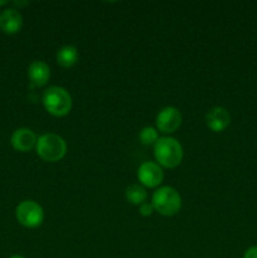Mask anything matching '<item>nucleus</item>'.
Here are the masks:
<instances>
[{"label":"nucleus","instance_id":"f8f14e48","mask_svg":"<svg viewBox=\"0 0 257 258\" xmlns=\"http://www.w3.org/2000/svg\"><path fill=\"white\" fill-rule=\"evenodd\" d=\"M78 58H80V54H78V49L75 47V45H63L62 48H59L55 54V59H57V63L62 68H71L78 62Z\"/></svg>","mask_w":257,"mask_h":258},{"label":"nucleus","instance_id":"0eeeda50","mask_svg":"<svg viewBox=\"0 0 257 258\" xmlns=\"http://www.w3.org/2000/svg\"><path fill=\"white\" fill-rule=\"evenodd\" d=\"M138 179L144 188H159L164 179V171L155 161H145L138 169Z\"/></svg>","mask_w":257,"mask_h":258},{"label":"nucleus","instance_id":"423d86ee","mask_svg":"<svg viewBox=\"0 0 257 258\" xmlns=\"http://www.w3.org/2000/svg\"><path fill=\"white\" fill-rule=\"evenodd\" d=\"M181 122H183L181 112L174 106H166V107L161 108L155 118L158 131L166 134V135L175 133L180 127Z\"/></svg>","mask_w":257,"mask_h":258},{"label":"nucleus","instance_id":"9d476101","mask_svg":"<svg viewBox=\"0 0 257 258\" xmlns=\"http://www.w3.org/2000/svg\"><path fill=\"white\" fill-rule=\"evenodd\" d=\"M23 27V17L15 8H8L0 14V29L7 34H15Z\"/></svg>","mask_w":257,"mask_h":258},{"label":"nucleus","instance_id":"9b49d317","mask_svg":"<svg viewBox=\"0 0 257 258\" xmlns=\"http://www.w3.org/2000/svg\"><path fill=\"white\" fill-rule=\"evenodd\" d=\"M28 77L33 87H44L50 78V68L43 60H33L28 68Z\"/></svg>","mask_w":257,"mask_h":258},{"label":"nucleus","instance_id":"f3484780","mask_svg":"<svg viewBox=\"0 0 257 258\" xmlns=\"http://www.w3.org/2000/svg\"><path fill=\"white\" fill-rule=\"evenodd\" d=\"M9 258H25L24 256H22V254H14V256L9 257Z\"/></svg>","mask_w":257,"mask_h":258},{"label":"nucleus","instance_id":"dca6fc26","mask_svg":"<svg viewBox=\"0 0 257 258\" xmlns=\"http://www.w3.org/2000/svg\"><path fill=\"white\" fill-rule=\"evenodd\" d=\"M243 258H257V246H252L248 249H246Z\"/></svg>","mask_w":257,"mask_h":258},{"label":"nucleus","instance_id":"39448f33","mask_svg":"<svg viewBox=\"0 0 257 258\" xmlns=\"http://www.w3.org/2000/svg\"><path fill=\"white\" fill-rule=\"evenodd\" d=\"M15 217L22 226L27 228H37L44 221V211L37 202L27 199L18 204Z\"/></svg>","mask_w":257,"mask_h":258},{"label":"nucleus","instance_id":"6e6552de","mask_svg":"<svg viewBox=\"0 0 257 258\" xmlns=\"http://www.w3.org/2000/svg\"><path fill=\"white\" fill-rule=\"evenodd\" d=\"M38 138L33 130L28 127H19L13 133L10 138L12 146L20 153H29L35 149Z\"/></svg>","mask_w":257,"mask_h":258},{"label":"nucleus","instance_id":"ddd939ff","mask_svg":"<svg viewBox=\"0 0 257 258\" xmlns=\"http://www.w3.org/2000/svg\"><path fill=\"white\" fill-rule=\"evenodd\" d=\"M125 197L128 203L140 207L148 199V191L141 184H131L126 188Z\"/></svg>","mask_w":257,"mask_h":258},{"label":"nucleus","instance_id":"4468645a","mask_svg":"<svg viewBox=\"0 0 257 258\" xmlns=\"http://www.w3.org/2000/svg\"><path fill=\"white\" fill-rule=\"evenodd\" d=\"M139 139L143 145H155L156 141L159 140L158 128L153 127V126H145L139 133Z\"/></svg>","mask_w":257,"mask_h":258},{"label":"nucleus","instance_id":"20e7f679","mask_svg":"<svg viewBox=\"0 0 257 258\" xmlns=\"http://www.w3.org/2000/svg\"><path fill=\"white\" fill-rule=\"evenodd\" d=\"M35 151L42 160L47 163H57L67 154V144L62 136L48 133L38 138Z\"/></svg>","mask_w":257,"mask_h":258},{"label":"nucleus","instance_id":"f03ea898","mask_svg":"<svg viewBox=\"0 0 257 258\" xmlns=\"http://www.w3.org/2000/svg\"><path fill=\"white\" fill-rule=\"evenodd\" d=\"M43 106L49 115L63 117L71 112L72 97L66 88L60 86H50L44 91L42 97Z\"/></svg>","mask_w":257,"mask_h":258},{"label":"nucleus","instance_id":"1a4fd4ad","mask_svg":"<svg viewBox=\"0 0 257 258\" xmlns=\"http://www.w3.org/2000/svg\"><path fill=\"white\" fill-rule=\"evenodd\" d=\"M231 123V115L228 110L221 106L211 108L206 115V125L213 133H222Z\"/></svg>","mask_w":257,"mask_h":258},{"label":"nucleus","instance_id":"7ed1b4c3","mask_svg":"<svg viewBox=\"0 0 257 258\" xmlns=\"http://www.w3.org/2000/svg\"><path fill=\"white\" fill-rule=\"evenodd\" d=\"M151 204H153L155 212H158L161 216L173 217L180 212L183 201H181V196L175 188L164 185L159 186L154 191Z\"/></svg>","mask_w":257,"mask_h":258},{"label":"nucleus","instance_id":"f257e3e1","mask_svg":"<svg viewBox=\"0 0 257 258\" xmlns=\"http://www.w3.org/2000/svg\"><path fill=\"white\" fill-rule=\"evenodd\" d=\"M184 151L183 146L176 139L171 136H163L159 138L154 145V158L155 163L161 168L174 169L180 165L183 160Z\"/></svg>","mask_w":257,"mask_h":258},{"label":"nucleus","instance_id":"2eb2a0df","mask_svg":"<svg viewBox=\"0 0 257 258\" xmlns=\"http://www.w3.org/2000/svg\"><path fill=\"white\" fill-rule=\"evenodd\" d=\"M154 212H155V209H154L153 204L148 203V202H145V203L141 204V206L139 207V213H140L143 217L153 216Z\"/></svg>","mask_w":257,"mask_h":258},{"label":"nucleus","instance_id":"a211bd4d","mask_svg":"<svg viewBox=\"0 0 257 258\" xmlns=\"http://www.w3.org/2000/svg\"><path fill=\"white\" fill-rule=\"evenodd\" d=\"M7 4V2H5V0H0V7H3V5H5Z\"/></svg>","mask_w":257,"mask_h":258}]
</instances>
